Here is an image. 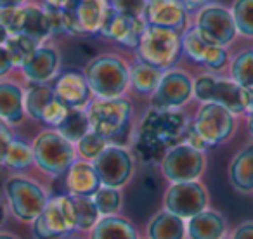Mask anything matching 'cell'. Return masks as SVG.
<instances>
[{"label": "cell", "mask_w": 253, "mask_h": 239, "mask_svg": "<svg viewBox=\"0 0 253 239\" xmlns=\"http://www.w3.org/2000/svg\"><path fill=\"white\" fill-rule=\"evenodd\" d=\"M0 23L5 26L9 35L28 37L39 45L45 43L56 33L64 32L59 11L28 2L21 7L2 9Z\"/></svg>", "instance_id": "6da1fadb"}, {"label": "cell", "mask_w": 253, "mask_h": 239, "mask_svg": "<svg viewBox=\"0 0 253 239\" xmlns=\"http://www.w3.org/2000/svg\"><path fill=\"white\" fill-rule=\"evenodd\" d=\"M236 128V115L215 102H203L193 123L186 132L187 144L198 151H207L220 146L232 137Z\"/></svg>", "instance_id": "7a4b0ae2"}, {"label": "cell", "mask_w": 253, "mask_h": 239, "mask_svg": "<svg viewBox=\"0 0 253 239\" xmlns=\"http://www.w3.org/2000/svg\"><path fill=\"white\" fill-rule=\"evenodd\" d=\"M85 78L95 99L122 97L130 85V66L115 54H102L85 66Z\"/></svg>", "instance_id": "3957f363"}, {"label": "cell", "mask_w": 253, "mask_h": 239, "mask_svg": "<svg viewBox=\"0 0 253 239\" xmlns=\"http://www.w3.org/2000/svg\"><path fill=\"white\" fill-rule=\"evenodd\" d=\"M137 59L167 71L172 70L182 54V33L163 26L146 25L137 49Z\"/></svg>", "instance_id": "277c9868"}, {"label": "cell", "mask_w": 253, "mask_h": 239, "mask_svg": "<svg viewBox=\"0 0 253 239\" xmlns=\"http://www.w3.org/2000/svg\"><path fill=\"white\" fill-rule=\"evenodd\" d=\"M85 111L90 130L102 135L109 144H115L116 139L125 134L132 118V104L125 97L94 99Z\"/></svg>", "instance_id": "5b68a950"}, {"label": "cell", "mask_w": 253, "mask_h": 239, "mask_svg": "<svg viewBox=\"0 0 253 239\" xmlns=\"http://www.w3.org/2000/svg\"><path fill=\"white\" fill-rule=\"evenodd\" d=\"M33 161L43 173L59 177L77 161V148L57 130H45L33 141Z\"/></svg>", "instance_id": "8992f818"}, {"label": "cell", "mask_w": 253, "mask_h": 239, "mask_svg": "<svg viewBox=\"0 0 253 239\" xmlns=\"http://www.w3.org/2000/svg\"><path fill=\"white\" fill-rule=\"evenodd\" d=\"M77 229V210L73 196H54L43 211L33 220V234L39 239H57Z\"/></svg>", "instance_id": "52a82bcc"}, {"label": "cell", "mask_w": 253, "mask_h": 239, "mask_svg": "<svg viewBox=\"0 0 253 239\" xmlns=\"http://www.w3.org/2000/svg\"><path fill=\"white\" fill-rule=\"evenodd\" d=\"M109 9V0H68L61 12V21L66 33L75 37L99 33Z\"/></svg>", "instance_id": "ba28073f"}, {"label": "cell", "mask_w": 253, "mask_h": 239, "mask_svg": "<svg viewBox=\"0 0 253 239\" xmlns=\"http://www.w3.org/2000/svg\"><path fill=\"white\" fill-rule=\"evenodd\" d=\"M193 95L201 102H215L224 106L232 115L245 113L243 88L231 78H218L215 75H201L193 81Z\"/></svg>", "instance_id": "9c48e42d"}, {"label": "cell", "mask_w": 253, "mask_h": 239, "mask_svg": "<svg viewBox=\"0 0 253 239\" xmlns=\"http://www.w3.org/2000/svg\"><path fill=\"white\" fill-rule=\"evenodd\" d=\"M194 26L205 42L210 45L224 47V49L232 45L236 37H238V30H236L231 9L218 4H211L196 12Z\"/></svg>", "instance_id": "30bf717a"}, {"label": "cell", "mask_w": 253, "mask_h": 239, "mask_svg": "<svg viewBox=\"0 0 253 239\" xmlns=\"http://www.w3.org/2000/svg\"><path fill=\"white\" fill-rule=\"evenodd\" d=\"M5 194H7L11 210L19 220L33 222L45 208L47 198L45 191L33 180L26 177H12L5 184Z\"/></svg>", "instance_id": "8fae6325"}, {"label": "cell", "mask_w": 253, "mask_h": 239, "mask_svg": "<svg viewBox=\"0 0 253 239\" xmlns=\"http://www.w3.org/2000/svg\"><path fill=\"white\" fill-rule=\"evenodd\" d=\"M207 165L205 153L187 142L175 144L165 153L162 159V172L172 184L193 182L201 177Z\"/></svg>", "instance_id": "7c38bea8"}, {"label": "cell", "mask_w": 253, "mask_h": 239, "mask_svg": "<svg viewBox=\"0 0 253 239\" xmlns=\"http://www.w3.org/2000/svg\"><path fill=\"white\" fill-rule=\"evenodd\" d=\"M25 111L30 118L50 128L59 127L68 115V108L56 97L52 87L47 83L30 85L25 92Z\"/></svg>", "instance_id": "4fadbf2b"}, {"label": "cell", "mask_w": 253, "mask_h": 239, "mask_svg": "<svg viewBox=\"0 0 253 239\" xmlns=\"http://www.w3.org/2000/svg\"><path fill=\"white\" fill-rule=\"evenodd\" d=\"M193 78L182 70H167L151 94V104L160 111L182 108L193 97Z\"/></svg>", "instance_id": "5bb4252c"}, {"label": "cell", "mask_w": 253, "mask_h": 239, "mask_svg": "<svg viewBox=\"0 0 253 239\" xmlns=\"http://www.w3.org/2000/svg\"><path fill=\"white\" fill-rule=\"evenodd\" d=\"M102 186L122 187L130 180L134 173V158L130 151L122 146L109 144L97 158L92 161Z\"/></svg>", "instance_id": "9a60e30c"}, {"label": "cell", "mask_w": 253, "mask_h": 239, "mask_svg": "<svg viewBox=\"0 0 253 239\" xmlns=\"http://www.w3.org/2000/svg\"><path fill=\"white\" fill-rule=\"evenodd\" d=\"M208 194L207 189L198 180L193 182H175L167 189L163 204L165 210L177 217L189 220L207 208Z\"/></svg>", "instance_id": "2e32d148"}, {"label": "cell", "mask_w": 253, "mask_h": 239, "mask_svg": "<svg viewBox=\"0 0 253 239\" xmlns=\"http://www.w3.org/2000/svg\"><path fill=\"white\" fill-rule=\"evenodd\" d=\"M144 28H146V21L142 18L125 16L122 12L115 11L113 7H109L97 35L106 40L120 43L123 47L137 49Z\"/></svg>", "instance_id": "e0dca14e"}, {"label": "cell", "mask_w": 253, "mask_h": 239, "mask_svg": "<svg viewBox=\"0 0 253 239\" xmlns=\"http://www.w3.org/2000/svg\"><path fill=\"white\" fill-rule=\"evenodd\" d=\"M146 25L163 26L184 33L191 26L189 11L182 0H148L144 11Z\"/></svg>", "instance_id": "ac0fdd59"}, {"label": "cell", "mask_w": 253, "mask_h": 239, "mask_svg": "<svg viewBox=\"0 0 253 239\" xmlns=\"http://www.w3.org/2000/svg\"><path fill=\"white\" fill-rule=\"evenodd\" d=\"M52 90L68 109H87L92 101V90L84 73L64 71L54 80Z\"/></svg>", "instance_id": "d6986e66"}, {"label": "cell", "mask_w": 253, "mask_h": 239, "mask_svg": "<svg viewBox=\"0 0 253 239\" xmlns=\"http://www.w3.org/2000/svg\"><path fill=\"white\" fill-rule=\"evenodd\" d=\"M59 64L61 56L56 47L42 43L21 66V71L30 83H49L52 78H56Z\"/></svg>", "instance_id": "ffe728a7"}, {"label": "cell", "mask_w": 253, "mask_h": 239, "mask_svg": "<svg viewBox=\"0 0 253 239\" xmlns=\"http://www.w3.org/2000/svg\"><path fill=\"white\" fill-rule=\"evenodd\" d=\"M101 186V179L92 161H87V159L75 161L66 172V187L71 196L92 198Z\"/></svg>", "instance_id": "44dd1931"}, {"label": "cell", "mask_w": 253, "mask_h": 239, "mask_svg": "<svg viewBox=\"0 0 253 239\" xmlns=\"http://www.w3.org/2000/svg\"><path fill=\"white\" fill-rule=\"evenodd\" d=\"M25 92L14 81H0V120L7 125L25 118Z\"/></svg>", "instance_id": "7402d4cb"}, {"label": "cell", "mask_w": 253, "mask_h": 239, "mask_svg": "<svg viewBox=\"0 0 253 239\" xmlns=\"http://www.w3.org/2000/svg\"><path fill=\"white\" fill-rule=\"evenodd\" d=\"M189 239H222L225 236V220L217 211L203 210L187 222Z\"/></svg>", "instance_id": "603a6c76"}, {"label": "cell", "mask_w": 253, "mask_h": 239, "mask_svg": "<svg viewBox=\"0 0 253 239\" xmlns=\"http://www.w3.org/2000/svg\"><path fill=\"white\" fill-rule=\"evenodd\" d=\"M229 180L239 193H253V142L232 158L229 165Z\"/></svg>", "instance_id": "cb8c5ba5"}, {"label": "cell", "mask_w": 253, "mask_h": 239, "mask_svg": "<svg viewBox=\"0 0 253 239\" xmlns=\"http://www.w3.org/2000/svg\"><path fill=\"white\" fill-rule=\"evenodd\" d=\"M187 234V225L184 218L170 213L160 211L148 224V239H184Z\"/></svg>", "instance_id": "d4e9b609"}, {"label": "cell", "mask_w": 253, "mask_h": 239, "mask_svg": "<svg viewBox=\"0 0 253 239\" xmlns=\"http://www.w3.org/2000/svg\"><path fill=\"white\" fill-rule=\"evenodd\" d=\"M90 239H139L134 225L125 218L109 215L92 227Z\"/></svg>", "instance_id": "484cf974"}, {"label": "cell", "mask_w": 253, "mask_h": 239, "mask_svg": "<svg viewBox=\"0 0 253 239\" xmlns=\"http://www.w3.org/2000/svg\"><path fill=\"white\" fill-rule=\"evenodd\" d=\"M163 73L165 71L160 70V68H155L151 64L144 63V61L137 59L130 66V85L139 94L151 95L160 85Z\"/></svg>", "instance_id": "4316f807"}, {"label": "cell", "mask_w": 253, "mask_h": 239, "mask_svg": "<svg viewBox=\"0 0 253 239\" xmlns=\"http://www.w3.org/2000/svg\"><path fill=\"white\" fill-rule=\"evenodd\" d=\"M64 139L77 144L87 132H90L87 111L85 109H68V115L61 121V125L56 128Z\"/></svg>", "instance_id": "83f0119b"}, {"label": "cell", "mask_w": 253, "mask_h": 239, "mask_svg": "<svg viewBox=\"0 0 253 239\" xmlns=\"http://www.w3.org/2000/svg\"><path fill=\"white\" fill-rule=\"evenodd\" d=\"M231 80L241 88H253V49H243L229 63Z\"/></svg>", "instance_id": "f1b7e54d"}, {"label": "cell", "mask_w": 253, "mask_h": 239, "mask_svg": "<svg viewBox=\"0 0 253 239\" xmlns=\"http://www.w3.org/2000/svg\"><path fill=\"white\" fill-rule=\"evenodd\" d=\"M210 43H207L198 33L196 26L191 25L186 32L182 33V52L189 57L193 63L201 64L203 66V61L207 57V52L210 49Z\"/></svg>", "instance_id": "f546056e"}, {"label": "cell", "mask_w": 253, "mask_h": 239, "mask_svg": "<svg viewBox=\"0 0 253 239\" xmlns=\"http://www.w3.org/2000/svg\"><path fill=\"white\" fill-rule=\"evenodd\" d=\"M33 163H35L33 161V149L26 142L12 139V142L7 148V153H5L4 165L11 170H26Z\"/></svg>", "instance_id": "4dcf8cb0"}, {"label": "cell", "mask_w": 253, "mask_h": 239, "mask_svg": "<svg viewBox=\"0 0 253 239\" xmlns=\"http://www.w3.org/2000/svg\"><path fill=\"white\" fill-rule=\"evenodd\" d=\"M231 14L234 18L238 35L253 39V0H234Z\"/></svg>", "instance_id": "1f68e13d"}, {"label": "cell", "mask_w": 253, "mask_h": 239, "mask_svg": "<svg viewBox=\"0 0 253 239\" xmlns=\"http://www.w3.org/2000/svg\"><path fill=\"white\" fill-rule=\"evenodd\" d=\"M37 47H39V43L23 35H11L7 39V42H5V49L11 54L14 68H21L32 57V54L37 50Z\"/></svg>", "instance_id": "d6a6232c"}, {"label": "cell", "mask_w": 253, "mask_h": 239, "mask_svg": "<svg viewBox=\"0 0 253 239\" xmlns=\"http://www.w3.org/2000/svg\"><path fill=\"white\" fill-rule=\"evenodd\" d=\"M92 201H94L99 215L109 217V215L118 213L122 208V193L116 187L101 186L97 193L92 196Z\"/></svg>", "instance_id": "836d02e7"}, {"label": "cell", "mask_w": 253, "mask_h": 239, "mask_svg": "<svg viewBox=\"0 0 253 239\" xmlns=\"http://www.w3.org/2000/svg\"><path fill=\"white\" fill-rule=\"evenodd\" d=\"M75 210H77V229L88 231L92 229L99 220V211L95 208L92 198H82L73 196Z\"/></svg>", "instance_id": "e575fe53"}, {"label": "cell", "mask_w": 253, "mask_h": 239, "mask_svg": "<svg viewBox=\"0 0 253 239\" xmlns=\"http://www.w3.org/2000/svg\"><path fill=\"white\" fill-rule=\"evenodd\" d=\"M109 146V142L106 141L102 135L95 134V132H87L80 141L77 142V151L87 161H94L102 151Z\"/></svg>", "instance_id": "d590c367"}, {"label": "cell", "mask_w": 253, "mask_h": 239, "mask_svg": "<svg viewBox=\"0 0 253 239\" xmlns=\"http://www.w3.org/2000/svg\"><path fill=\"white\" fill-rule=\"evenodd\" d=\"M146 5H148V0H109V7L132 18L144 19Z\"/></svg>", "instance_id": "8d00e7d4"}, {"label": "cell", "mask_w": 253, "mask_h": 239, "mask_svg": "<svg viewBox=\"0 0 253 239\" xmlns=\"http://www.w3.org/2000/svg\"><path fill=\"white\" fill-rule=\"evenodd\" d=\"M12 132L9 130V125L0 120V165H4L5 153H7L9 144L12 142Z\"/></svg>", "instance_id": "74e56055"}, {"label": "cell", "mask_w": 253, "mask_h": 239, "mask_svg": "<svg viewBox=\"0 0 253 239\" xmlns=\"http://www.w3.org/2000/svg\"><path fill=\"white\" fill-rule=\"evenodd\" d=\"M12 68H14V63H12L11 54L5 49V45H0V78L5 77Z\"/></svg>", "instance_id": "f35d334b"}, {"label": "cell", "mask_w": 253, "mask_h": 239, "mask_svg": "<svg viewBox=\"0 0 253 239\" xmlns=\"http://www.w3.org/2000/svg\"><path fill=\"white\" fill-rule=\"evenodd\" d=\"M232 239H253V222L241 224L232 234Z\"/></svg>", "instance_id": "ab89813d"}, {"label": "cell", "mask_w": 253, "mask_h": 239, "mask_svg": "<svg viewBox=\"0 0 253 239\" xmlns=\"http://www.w3.org/2000/svg\"><path fill=\"white\" fill-rule=\"evenodd\" d=\"M184 5H186V9L191 12H200L201 9L208 7V5H211L215 2V0H182Z\"/></svg>", "instance_id": "60d3db41"}, {"label": "cell", "mask_w": 253, "mask_h": 239, "mask_svg": "<svg viewBox=\"0 0 253 239\" xmlns=\"http://www.w3.org/2000/svg\"><path fill=\"white\" fill-rule=\"evenodd\" d=\"M26 4V0H0V11L2 9H14Z\"/></svg>", "instance_id": "b9f144b4"}, {"label": "cell", "mask_w": 253, "mask_h": 239, "mask_svg": "<svg viewBox=\"0 0 253 239\" xmlns=\"http://www.w3.org/2000/svg\"><path fill=\"white\" fill-rule=\"evenodd\" d=\"M68 4V0H43V5L49 9H56V11H59V9H63L64 5Z\"/></svg>", "instance_id": "7bdbcfd3"}, {"label": "cell", "mask_w": 253, "mask_h": 239, "mask_svg": "<svg viewBox=\"0 0 253 239\" xmlns=\"http://www.w3.org/2000/svg\"><path fill=\"white\" fill-rule=\"evenodd\" d=\"M9 32L5 30V26L0 23V45H5V42H7V39H9Z\"/></svg>", "instance_id": "ee69618b"}, {"label": "cell", "mask_w": 253, "mask_h": 239, "mask_svg": "<svg viewBox=\"0 0 253 239\" xmlns=\"http://www.w3.org/2000/svg\"><path fill=\"white\" fill-rule=\"evenodd\" d=\"M248 132L253 135V115H248Z\"/></svg>", "instance_id": "f6af8a7d"}, {"label": "cell", "mask_w": 253, "mask_h": 239, "mask_svg": "<svg viewBox=\"0 0 253 239\" xmlns=\"http://www.w3.org/2000/svg\"><path fill=\"white\" fill-rule=\"evenodd\" d=\"M4 217H5V210H4V204L0 203V224L4 222Z\"/></svg>", "instance_id": "bcb514c9"}, {"label": "cell", "mask_w": 253, "mask_h": 239, "mask_svg": "<svg viewBox=\"0 0 253 239\" xmlns=\"http://www.w3.org/2000/svg\"><path fill=\"white\" fill-rule=\"evenodd\" d=\"M0 239H18V238L12 234H0Z\"/></svg>", "instance_id": "7dc6e473"}]
</instances>
